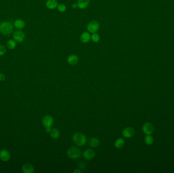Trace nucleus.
<instances>
[{
    "mask_svg": "<svg viewBox=\"0 0 174 173\" xmlns=\"http://www.w3.org/2000/svg\"><path fill=\"white\" fill-rule=\"evenodd\" d=\"M73 141L76 145L82 146L86 143V137L82 133L77 132L73 136Z\"/></svg>",
    "mask_w": 174,
    "mask_h": 173,
    "instance_id": "1",
    "label": "nucleus"
},
{
    "mask_svg": "<svg viewBox=\"0 0 174 173\" xmlns=\"http://www.w3.org/2000/svg\"><path fill=\"white\" fill-rule=\"evenodd\" d=\"M13 31V26L10 22H3L0 24V33L5 36L9 35Z\"/></svg>",
    "mask_w": 174,
    "mask_h": 173,
    "instance_id": "2",
    "label": "nucleus"
},
{
    "mask_svg": "<svg viewBox=\"0 0 174 173\" xmlns=\"http://www.w3.org/2000/svg\"><path fill=\"white\" fill-rule=\"evenodd\" d=\"M67 154L68 157L71 159H77L80 157L81 151L78 148L72 146L68 149Z\"/></svg>",
    "mask_w": 174,
    "mask_h": 173,
    "instance_id": "3",
    "label": "nucleus"
},
{
    "mask_svg": "<svg viewBox=\"0 0 174 173\" xmlns=\"http://www.w3.org/2000/svg\"><path fill=\"white\" fill-rule=\"evenodd\" d=\"M100 28L99 23L96 20H91L88 23L87 26V29L90 33H97Z\"/></svg>",
    "mask_w": 174,
    "mask_h": 173,
    "instance_id": "4",
    "label": "nucleus"
},
{
    "mask_svg": "<svg viewBox=\"0 0 174 173\" xmlns=\"http://www.w3.org/2000/svg\"><path fill=\"white\" fill-rule=\"evenodd\" d=\"M26 35L24 32L20 30L15 31L13 35V37L14 40L17 42H22L24 41Z\"/></svg>",
    "mask_w": 174,
    "mask_h": 173,
    "instance_id": "5",
    "label": "nucleus"
},
{
    "mask_svg": "<svg viewBox=\"0 0 174 173\" xmlns=\"http://www.w3.org/2000/svg\"><path fill=\"white\" fill-rule=\"evenodd\" d=\"M54 121L53 118L50 115L45 116L42 118V123L45 128L51 127L54 124Z\"/></svg>",
    "mask_w": 174,
    "mask_h": 173,
    "instance_id": "6",
    "label": "nucleus"
},
{
    "mask_svg": "<svg viewBox=\"0 0 174 173\" xmlns=\"http://www.w3.org/2000/svg\"><path fill=\"white\" fill-rule=\"evenodd\" d=\"M11 158V154L8 150L3 149L0 151V159L3 162L9 161Z\"/></svg>",
    "mask_w": 174,
    "mask_h": 173,
    "instance_id": "7",
    "label": "nucleus"
},
{
    "mask_svg": "<svg viewBox=\"0 0 174 173\" xmlns=\"http://www.w3.org/2000/svg\"><path fill=\"white\" fill-rule=\"evenodd\" d=\"M135 130L133 127H127L122 131V135L124 138H130L134 135Z\"/></svg>",
    "mask_w": 174,
    "mask_h": 173,
    "instance_id": "8",
    "label": "nucleus"
},
{
    "mask_svg": "<svg viewBox=\"0 0 174 173\" xmlns=\"http://www.w3.org/2000/svg\"><path fill=\"white\" fill-rule=\"evenodd\" d=\"M154 126L151 123L147 122L143 126V131L147 135H151L154 131Z\"/></svg>",
    "mask_w": 174,
    "mask_h": 173,
    "instance_id": "9",
    "label": "nucleus"
},
{
    "mask_svg": "<svg viewBox=\"0 0 174 173\" xmlns=\"http://www.w3.org/2000/svg\"><path fill=\"white\" fill-rule=\"evenodd\" d=\"M83 156L87 160H90L93 159L95 156V152L93 149H86L83 153Z\"/></svg>",
    "mask_w": 174,
    "mask_h": 173,
    "instance_id": "10",
    "label": "nucleus"
},
{
    "mask_svg": "<svg viewBox=\"0 0 174 173\" xmlns=\"http://www.w3.org/2000/svg\"><path fill=\"white\" fill-rule=\"evenodd\" d=\"M67 62L68 64L71 66H74L79 62V58L75 54H71L68 56L67 58Z\"/></svg>",
    "mask_w": 174,
    "mask_h": 173,
    "instance_id": "11",
    "label": "nucleus"
},
{
    "mask_svg": "<svg viewBox=\"0 0 174 173\" xmlns=\"http://www.w3.org/2000/svg\"><path fill=\"white\" fill-rule=\"evenodd\" d=\"M45 5L48 9L54 10L57 8L59 3L57 0H47Z\"/></svg>",
    "mask_w": 174,
    "mask_h": 173,
    "instance_id": "12",
    "label": "nucleus"
},
{
    "mask_svg": "<svg viewBox=\"0 0 174 173\" xmlns=\"http://www.w3.org/2000/svg\"><path fill=\"white\" fill-rule=\"evenodd\" d=\"M91 36L90 33L88 32H84L81 34L80 36V40L82 43H88L91 40Z\"/></svg>",
    "mask_w": 174,
    "mask_h": 173,
    "instance_id": "13",
    "label": "nucleus"
},
{
    "mask_svg": "<svg viewBox=\"0 0 174 173\" xmlns=\"http://www.w3.org/2000/svg\"><path fill=\"white\" fill-rule=\"evenodd\" d=\"M22 171L24 173H33L34 167L32 164L27 163L22 165Z\"/></svg>",
    "mask_w": 174,
    "mask_h": 173,
    "instance_id": "14",
    "label": "nucleus"
},
{
    "mask_svg": "<svg viewBox=\"0 0 174 173\" xmlns=\"http://www.w3.org/2000/svg\"><path fill=\"white\" fill-rule=\"evenodd\" d=\"M77 4L78 5V8L80 9H85L89 5L90 0H78Z\"/></svg>",
    "mask_w": 174,
    "mask_h": 173,
    "instance_id": "15",
    "label": "nucleus"
},
{
    "mask_svg": "<svg viewBox=\"0 0 174 173\" xmlns=\"http://www.w3.org/2000/svg\"><path fill=\"white\" fill-rule=\"evenodd\" d=\"M14 26L18 30H22L26 26V24L24 20L20 19H17L14 21Z\"/></svg>",
    "mask_w": 174,
    "mask_h": 173,
    "instance_id": "16",
    "label": "nucleus"
},
{
    "mask_svg": "<svg viewBox=\"0 0 174 173\" xmlns=\"http://www.w3.org/2000/svg\"><path fill=\"white\" fill-rule=\"evenodd\" d=\"M100 144V141L97 138L93 137L89 141V145L92 148H96Z\"/></svg>",
    "mask_w": 174,
    "mask_h": 173,
    "instance_id": "17",
    "label": "nucleus"
},
{
    "mask_svg": "<svg viewBox=\"0 0 174 173\" xmlns=\"http://www.w3.org/2000/svg\"><path fill=\"white\" fill-rule=\"evenodd\" d=\"M50 133V137L52 138V139H56L60 137V132L59 130L55 128V129H51Z\"/></svg>",
    "mask_w": 174,
    "mask_h": 173,
    "instance_id": "18",
    "label": "nucleus"
},
{
    "mask_svg": "<svg viewBox=\"0 0 174 173\" xmlns=\"http://www.w3.org/2000/svg\"><path fill=\"white\" fill-rule=\"evenodd\" d=\"M125 144V140L122 138H118V139L116 140V141L115 142V146L117 148H121L123 147Z\"/></svg>",
    "mask_w": 174,
    "mask_h": 173,
    "instance_id": "19",
    "label": "nucleus"
},
{
    "mask_svg": "<svg viewBox=\"0 0 174 173\" xmlns=\"http://www.w3.org/2000/svg\"><path fill=\"white\" fill-rule=\"evenodd\" d=\"M91 40L92 42L95 43H97L100 41V36L98 33H93L91 36Z\"/></svg>",
    "mask_w": 174,
    "mask_h": 173,
    "instance_id": "20",
    "label": "nucleus"
},
{
    "mask_svg": "<svg viewBox=\"0 0 174 173\" xmlns=\"http://www.w3.org/2000/svg\"><path fill=\"white\" fill-rule=\"evenodd\" d=\"M7 46L8 49H14L16 47V41L15 40H12V39L8 40V42L7 43Z\"/></svg>",
    "mask_w": 174,
    "mask_h": 173,
    "instance_id": "21",
    "label": "nucleus"
},
{
    "mask_svg": "<svg viewBox=\"0 0 174 173\" xmlns=\"http://www.w3.org/2000/svg\"><path fill=\"white\" fill-rule=\"evenodd\" d=\"M145 143L148 145H152V144L154 142V139L151 135H148L146 136V137L144 139Z\"/></svg>",
    "mask_w": 174,
    "mask_h": 173,
    "instance_id": "22",
    "label": "nucleus"
},
{
    "mask_svg": "<svg viewBox=\"0 0 174 173\" xmlns=\"http://www.w3.org/2000/svg\"><path fill=\"white\" fill-rule=\"evenodd\" d=\"M57 8L58 11L61 13L65 12L67 10V7L64 4H59Z\"/></svg>",
    "mask_w": 174,
    "mask_h": 173,
    "instance_id": "23",
    "label": "nucleus"
},
{
    "mask_svg": "<svg viewBox=\"0 0 174 173\" xmlns=\"http://www.w3.org/2000/svg\"><path fill=\"white\" fill-rule=\"evenodd\" d=\"M6 47L4 45H0V56H4L6 53Z\"/></svg>",
    "mask_w": 174,
    "mask_h": 173,
    "instance_id": "24",
    "label": "nucleus"
},
{
    "mask_svg": "<svg viewBox=\"0 0 174 173\" xmlns=\"http://www.w3.org/2000/svg\"><path fill=\"white\" fill-rule=\"evenodd\" d=\"M78 167H80V169L81 170L84 169L86 167V165L84 163H81L79 164Z\"/></svg>",
    "mask_w": 174,
    "mask_h": 173,
    "instance_id": "25",
    "label": "nucleus"
},
{
    "mask_svg": "<svg viewBox=\"0 0 174 173\" xmlns=\"http://www.w3.org/2000/svg\"><path fill=\"white\" fill-rule=\"evenodd\" d=\"M5 76L2 73H0V81H4L5 80Z\"/></svg>",
    "mask_w": 174,
    "mask_h": 173,
    "instance_id": "26",
    "label": "nucleus"
},
{
    "mask_svg": "<svg viewBox=\"0 0 174 173\" xmlns=\"http://www.w3.org/2000/svg\"><path fill=\"white\" fill-rule=\"evenodd\" d=\"M72 8H73V9H76L77 8H78V4H77V3H73V4H72Z\"/></svg>",
    "mask_w": 174,
    "mask_h": 173,
    "instance_id": "27",
    "label": "nucleus"
},
{
    "mask_svg": "<svg viewBox=\"0 0 174 173\" xmlns=\"http://www.w3.org/2000/svg\"><path fill=\"white\" fill-rule=\"evenodd\" d=\"M51 127H46L45 128V131L48 133H50L51 131Z\"/></svg>",
    "mask_w": 174,
    "mask_h": 173,
    "instance_id": "28",
    "label": "nucleus"
},
{
    "mask_svg": "<svg viewBox=\"0 0 174 173\" xmlns=\"http://www.w3.org/2000/svg\"><path fill=\"white\" fill-rule=\"evenodd\" d=\"M74 173H81V171H80V169H76V170H74Z\"/></svg>",
    "mask_w": 174,
    "mask_h": 173,
    "instance_id": "29",
    "label": "nucleus"
}]
</instances>
